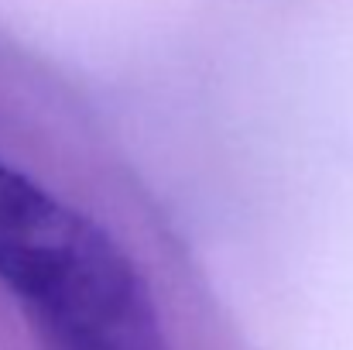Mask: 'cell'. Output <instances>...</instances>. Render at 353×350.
I'll return each mask as SVG.
<instances>
[{"instance_id": "6da1fadb", "label": "cell", "mask_w": 353, "mask_h": 350, "mask_svg": "<svg viewBox=\"0 0 353 350\" xmlns=\"http://www.w3.org/2000/svg\"><path fill=\"white\" fill-rule=\"evenodd\" d=\"M0 285L41 350H168L137 264L97 220L0 162Z\"/></svg>"}]
</instances>
